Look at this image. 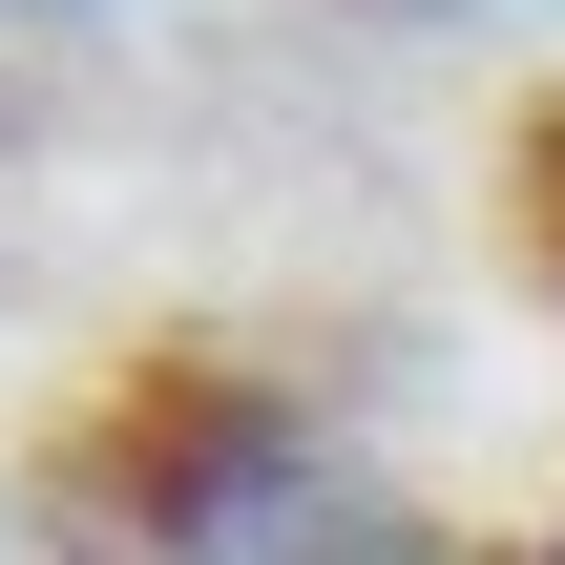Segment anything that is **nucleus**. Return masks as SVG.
Here are the masks:
<instances>
[{
	"instance_id": "7ed1b4c3",
	"label": "nucleus",
	"mask_w": 565,
	"mask_h": 565,
	"mask_svg": "<svg viewBox=\"0 0 565 565\" xmlns=\"http://www.w3.org/2000/svg\"><path fill=\"white\" fill-rule=\"evenodd\" d=\"M419 21H482V0H419Z\"/></svg>"
},
{
	"instance_id": "f257e3e1",
	"label": "nucleus",
	"mask_w": 565,
	"mask_h": 565,
	"mask_svg": "<svg viewBox=\"0 0 565 565\" xmlns=\"http://www.w3.org/2000/svg\"><path fill=\"white\" fill-rule=\"evenodd\" d=\"M42 503L84 524V565H440V524L273 377L231 356H147L105 377V419L42 461Z\"/></svg>"
},
{
	"instance_id": "f03ea898",
	"label": "nucleus",
	"mask_w": 565,
	"mask_h": 565,
	"mask_svg": "<svg viewBox=\"0 0 565 565\" xmlns=\"http://www.w3.org/2000/svg\"><path fill=\"white\" fill-rule=\"evenodd\" d=\"M503 189H524V273L565 294V105H524V147H503Z\"/></svg>"
}]
</instances>
